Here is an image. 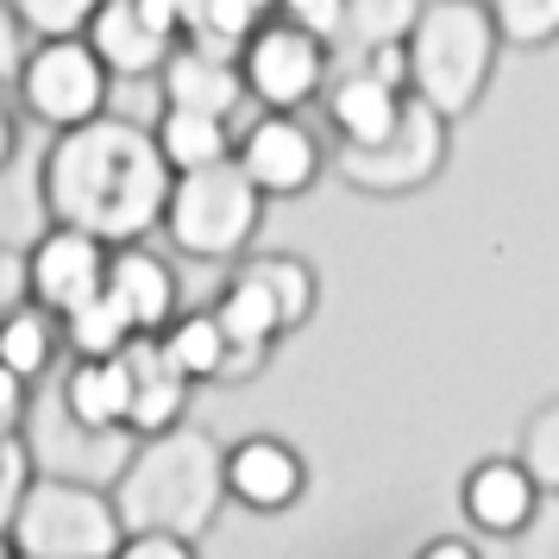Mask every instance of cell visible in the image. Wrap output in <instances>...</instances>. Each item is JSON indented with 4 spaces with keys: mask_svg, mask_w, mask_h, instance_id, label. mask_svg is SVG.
Here are the masks:
<instances>
[{
    "mask_svg": "<svg viewBox=\"0 0 559 559\" xmlns=\"http://www.w3.org/2000/svg\"><path fill=\"white\" fill-rule=\"evenodd\" d=\"M415 559H478V547H472V540H459V534H440V540H428Z\"/></svg>",
    "mask_w": 559,
    "mask_h": 559,
    "instance_id": "30",
    "label": "cell"
},
{
    "mask_svg": "<svg viewBox=\"0 0 559 559\" xmlns=\"http://www.w3.org/2000/svg\"><path fill=\"white\" fill-rule=\"evenodd\" d=\"M132 340H139V328H132L127 314H120V302H107V296L63 321V353H76V365H102V358H120Z\"/></svg>",
    "mask_w": 559,
    "mask_h": 559,
    "instance_id": "22",
    "label": "cell"
},
{
    "mask_svg": "<svg viewBox=\"0 0 559 559\" xmlns=\"http://www.w3.org/2000/svg\"><path fill=\"white\" fill-rule=\"evenodd\" d=\"M170 189H177V170L157 152V132L114 114L82 132H63L38 164V195L51 227L88 233L107 252L145 246V233L164 227L170 214Z\"/></svg>",
    "mask_w": 559,
    "mask_h": 559,
    "instance_id": "1",
    "label": "cell"
},
{
    "mask_svg": "<svg viewBox=\"0 0 559 559\" xmlns=\"http://www.w3.org/2000/svg\"><path fill=\"white\" fill-rule=\"evenodd\" d=\"M26 57L32 51H20V13H0V82L26 76Z\"/></svg>",
    "mask_w": 559,
    "mask_h": 559,
    "instance_id": "28",
    "label": "cell"
},
{
    "mask_svg": "<svg viewBox=\"0 0 559 559\" xmlns=\"http://www.w3.org/2000/svg\"><path fill=\"white\" fill-rule=\"evenodd\" d=\"M0 559H13V540H7V534H0Z\"/></svg>",
    "mask_w": 559,
    "mask_h": 559,
    "instance_id": "33",
    "label": "cell"
},
{
    "mask_svg": "<svg viewBox=\"0 0 559 559\" xmlns=\"http://www.w3.org/2000/svg\"><path fill=\"white\" fill-rule=\"evenodd\" d=\"M302 484H308L302 453H296L289 440H277V433H252V440L227 447V497H239V503L258 509V515L289 509L302 497Z\"/></svg>",
    "mask_w": 559,
    "mask_h": 559,
    "instance_id": "11",
    "label": "cell"
},
{
    "mask_svg": "<svg viewBox=\"0 0 559 559\" xmlns=\"http://www.w3.org/2000/svg\"><path fill=\"white\" fill-rule=\"evenodd\" d=\"M239 277H252L271 302H277V314H283V328H302L308 314H314V271H308L302 258H283V252H271V258H246L239 264Z\"/></svg>",
    "mask_w": 559,
    "mask_h": 559,
    "instance_id": "23",
    "label": "cell"
},
{
    "mask_svg": "<svg viewBox=\"0 0 559 559\" xmlns=\"http://www.w3.org/2000/svg\"><path fill=\"white\" fill-rule=\"evenodd\" d=\"M239 170L258 182V195H302L321 177V145L296 114H258L239 132Z\"/></svg>",
    "mask_w": 559,
    "mask_h": 559,
    "instance_id": "10",
    "label": "cell"
},
{
    "mask_svg": "<svg viewBox=\"0 0 559 559\" xmlns=\"http://www.w3.org/2000/svg\"><path fill=\"white\" fill-rule=\"evenodd\" d=\"M283 20L296 32H308L314 45H328L333 32H346V7H333V0H296V7H283Z\"/></svg>",
    "mask_w": 559,
    "mask_h": 559,
    "instance_id": "25",
    "label": "cell"
},
{
    "mask_svg": "<svg viewBox=\"0 0 559 559\" xmlns=\"http://www.w3.org/2000/svg\"><path fill=\"white\" fill-rule=\"evenodd\" d=\"M189 32V7L177 0H107L95 7L88 45L107 63V76H152L182 51Z\"/></svg>",
    "mask_w": 559,
    "mask_h": 559,
    "instance_id": "7",
    "label": "cell"
},
{
    "mask_svg": "<svg viewBox=\"0 0 559 559\" xmlns=\"http://www.w3.org/2000/svg\"><path fill=\"white\" fill-rule=\"evenodd\" d=\"M157 152L164 164L177 170V177H195V170H221L239 157V139H233L227 120H214V114H189V107H164V120H157Z\"/></svg>",
    "mask_w": 559,
    "mask_h": 559,
    "instance_id": "19",
    "label": "cell"
},
{
    "mask_svg": "<svg viewBox=\"0 0 559 559\" xmlns=\"http://www.w3.org/2000/svg\"><path fill=\"white\" fill-rule=\"evenodd\" d=\"M490 51H497V20L490 13H478V7H428L415 38H408L415 102H428L447 120L465 114L484 88Z\"/></svg>",
    "mask_w": 559,
    "mask_h": 559,
    "instance_id": "4",
    "label": "cell"
},
{
    "mask_svg": "<svg viewBox=\"0 0 559 559\" xmlns=\"http://www.w3.org/2000/svg\"><path fill=\"white\" fill-rule=\"evenodd\" d=\"M13 559H20V554H13Z\"/></svg>",
    "mask_w": 559,
    "mask_h": 559,
    "instance_id": "34",
    "label": "cell"
},
{
    "mask_svg": "<svg viewBox=\"0 0 559 559\" xmlns=\"http://www.w3.org/2000/svg\"><path fill=\"white\" fill-rule=\"evenodd\" d=\"M246 70L227 63V57H207L195 45H182L170 63H164V102L170 107H189V114H214V120H239L246 114Z\"/></svg>",
    "mask_w": 559,
    "mask_h": 559,
    "instance_id": "14",
    "label": "cell"
},
{
    "mask_svg": "<svg viewBox=\"0 0 559 559\" xmlns=\"http://www.w3.org/2000/svg\"><path fill=\"white\" fill-rule=\"evenodd\" d=\"M490 20H497V38H509V45H547L559 32V0H503V7H490Z\"/></svg>",
    "mask_w": 559,
    "mask_h": 559,
    "instance_id": "24",
    "label": "cell"
},
{
    "mask_svg": "<svg viewBox=\"0 0 559 559\" xmlns=\"http://www.w3.org/2000/svg\"><path fill=\"white\" fill-rule=\"evenodd\" d=\"M107 63L95 57L88 38H63V45H32L26 76H20V102H26L32 120L63 139V132H82L107 120Z\"/></svg>",
    "mask_w": 559,
    "mask_h": 559,
    "instance_id": "6",
    "label": "cell"
},
{
    "mask_svg": "<svg viewBox=\"0 0 559 559\" xmlns=\"http://www.w3.org/2000/svg\"><path fill=\"white\" fill-rule=\"evenodd\" d=\"M459 503H465V522L478 534L509 540V534H522L540 515V484H534V472L522 459H484V465H472Z\"/></svg>",
    "mask_w": 559,
    "mask_h": 559,
    "instance_id": "13",
    "label": "cell"
},
{
    "mask_svg": "<svg viewBox=\"0 0 559 559\" xmlns=\"http://www.w3.org/2000/svg\"><path fill=\"white\" fill-rule=\"evenodd\" d=\"M57 353H63V321L57 314H45V308H32V302L0 314V365L13 378L38 383L57 365Z\"/></svg>",
    "mask_w": 559,
    "mask_h": 559,
    "instance_id": "21",
    "label": "cell"
},
{
    "mask_svg": "<svg viewBox=\"0 0 559 559\" xmlns=\"http://www.w3.org/2000/svg\"><path fill=\"white\" fill-rule=\"evenodd\" d=\"M214 314H221V328H227V340H233V371H227V378L258 371L264 353H271V340L289 333V328H283V314H277V302H271L252 277H233L227 296L214 302Z\"/></svg>",
    "mask_w": 559,
    "mask_h": 559,
    "instance_id": "18",
    "label": "cell"
},
{
    "mask_svg": "<svg viewBox=\"0 0 559 559\" xmlns=\"http://www.w3.org/2000/svg\"><path fill=\"white\" fill-rule=\"evenodd\" d=\"M221 490H227V459H214L207 433L177 428L164 440H145L139 459L120 472V522H127V534L189 540L207 528Z\"/></svg>",
    "mask_w": 559,
    "mask_h": 559,
    "instance_id": "2",
    "label": "cell"
},
{
    "mask_svg": "<svg viewBox=\"0 0 559 559\" xmlns=\"http://www.w3.org/2000/svg\"><path fill=\"white\" fill-rule=\"evenodd\" d=\"M120 559H195V547L177 540V534H127Z\"/></svg>",
    "mask_w": 559,
    "mask_h": 559,
    "instance_id": "27",
    "label": "cell"
},
{
    "mask_svg": "<svg viewBox=\"0 0 559 559\" xmlns=\"http://www.w3.org/2000/svg\"><path fill=\"white\" fill-rule=\"evenodd\" d=\"M107 302H120V314L139 328V340H164V333L182 321L177 271L157 252H145V246L114 252V264H107Z\"/></svg>",
    "mask_w": 559,
    "mask_h": 559,
    "instance_id": "12",
    "label": "cell"
},
{
    "mask_svg": "<svg viewBox=\"0 0 559 559\" xmlns=\"http://www.w3.org/2000/svg\"><path fill=\"white\" fill-rule=\"evenodd\" d=\"M13 152H20V127H13V107H7V95H0V170L13 164Z\"/></svg>",
    "mask_w": 559,
    "mask_h": 559,
    "instance_id": "31",
    "label": "cell"
},
{
    "mask_svg": "<svg viewBox=\"0 0 559 559\" xmlns=\"http://www.w3.org/2000/svg\"><path fill=\"white\" fill-rule=\"evenodd\" d=\"M7 540L20 559H120L127 522H120V503L95 497V484L45 478L13 503Z\"/></svg>",
    "mask_w": 559,
    "mask_h": 559,
    "instance_id": "3",
    "label": "cell"
},
{
    "mask_svg": "<svg viewBox=\"0 0 559 559\" xmlns=\"http://www.w3.org/2000/svg\"><path fill=\"white\" fill-rule=\"evenodd\" d=\"M127 371H132V428L139 440H164L182 428V396L189 383L177 378V365L164 358V340H132L127 346Z\"/></svg>",
    "mask_w": 559,
    "mask_h": 559,
    "instance_id": "16",
    "label": "cell"
},
{
    "mask_svg": "<svg viewBox=\"0 0 559 559\" xmlns=\"http://www.w3.org/2000/svg\"><path fill=\"white\" fill-rule=\"evenodd\" d=\"M26 403H32V383L0 365V447H13V433L26 428Z\"/></svg>",
    "mask_w": 559,
    "mask_h": 559,
    "instance_id": "26",
    "label": "cell"
},
{
    "mask_svg": "<svg viewBox=\"0 0 559 559\" xmlns=\"http://www.w3.org/2000/svg\"><path fill=\"white\" fill-rule=\"evenodd\" d=\"M107 252L102 239H88V233H70V227H45L32 239L26 252V289H32V308H45L57 321H70L82 314L88 302H102L107 296Z\"/></svg>",
    "mask_w": 559,
    "mask_h": 559,
    "instance_id": "8",
    "label": "cell"
},
{
    "mask_svg": "<svg viewBox=\"0 0 559 559\" xmlns=\"http://www.w3.org/2000/svg\"><path fill=\"white\" fill-rule=\"evenodd\" d=\"M20 296H32V289H26V258H20V264H7V258H0V314L26 308Z\"/></svg>",
    "mask_w": 559,
    "mask_h": 559,
    "instance_id": "29",
    "label": "cell"
},
{
    "mask_svg": "<svg viewBox=\"0 0 559 559\" xmlns=\"http://www.w3.org/2000/svg\"><path fill=\"white\" fill-rule=\"evenodd\" d=\"M258 214H264V195H258V182L233 157L221 170L177 177L164 233H170L177 252L221 264V258H246V246H252V233H258Z\"/></svg>",
    "mask_w": 559,
    "mask_h": 559,
    "instance_id": "5",
    "label": "cell"
},
{
    "mask_svg": "<svg viewBox=\"0 0 559 559\" xmlns=\"http://www.w3.org/2000/svg\"><path fill=\"white\" fill-rule=\"evenodd\" d=\"M164 358L177 365L182 383H221L233 371V340H227V328H221V314H214V308L182 314L177 328L164 333Z\"/></svg>",
    "mask_w": 559,
    "mask_h": 559,
    "instance_id": "20",
    "label": "cell"
},
{
    "mask_svg": "<svg viewBox=\"0 0 559 559\" xmlns=\"http://www.w3.org/2000/svg\"><path fill=\"white\" fill-rule=\"evenodd\" d=\"M7 465H13V447H0V497H7Z\"/></svg>",
    "mask_w": 559,
    "mask_h": 559,
    "instance_id": "32",
    "label": "cell"
},
{
    "mask_svg": "<svg viewBox=\"0 0 559 559\" xmlns=\"http://www.w3.org/2000/svg\"><path fill=\"white\" fill-rule=\"evenodd\" d=\"M408 102H415V95H396V88H383L378 76L346 70V76L333 82L328 114H333V127L346 132V145H353V152H378V145H390V139L403 132Z\"/></svg>",
    "mask_w": 559,
    "mask_h": 559,
    "instance_id": "15",
    "label": "cell"
},
{
    "mask_svg": "<svg viewBox=\"0 0 559 559\" xmlns=\"http://www.w3.org/2000/svg\"><path fill=\"white\" fill-rule=\"evenodd\" d=\"M239 70H246V88H252V102L264 107V114H296V107L328 82V45H314L308 32H296L277 13V20L246 45Z\"/></svg>",
    "mask_w": 559,
    "mask_h": 559,
    "instance_id": "9",
    "label": "cell"
},
{
    "mask_svg": "<svg viewBox=\"0 0 559 559\" xmlns=\"http://www.w3.org/2000/svg\"><path fill=\"white\" fill-rule=\"evenodd\" d=\"M63 415L82 433H120L132 428V371L127 353L102 358V365H70L63 378Z\"/></svg>",
    "mask_w": 559,
    "mask_h": 559,
    "instance_id": "17",
    "label": "cell"
}]
</instances>
